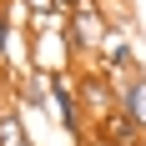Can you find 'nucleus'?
Masks as SVG:
<instances>
[{
	"instance_id": "f257e3e1",
	"label": "nucleus",
	"mask_w": 146,
	"mask_h": 146,
	"mask_svg": "<svg viewBox=\"0 0 146 146\" xmlns=\"http://www.w3.org/2000/svg\"><path fill=\"white\" fill-rule=\"evenodd\" d=\"M106 25H111V15L96 5V0H76L71 10H66V45L81 50V56H96V45H101Z\"/></svg>"
},
{
	"instance_id": "f03ea898",
	"label": "nucleus",
	"mask_w": 146,
	"mask_h": 146,
	"mask_svg": "<svg viewBox=\"0 0 146 146\" xmlns=\"http://www.w3.org/2000/svg\"><path fill=\"white\" fill-rule=\"evenodd\" d=\"M50 111H56V121H60L66 136H86V111H81L76 81L66 71H50Z\"/></svg>"
},
{
	"instance_id": "7ed1b4c3",
	"label": "nucleus",
	"mask_w": 146,
	"mask_h": 146,
	"mask_svg": "<svg viewBox=\"0 0 146 146\" xmlns=\"http://www.w3.org/2000/svg\"><path fill=\"white\" fill-rule=\"evenodd\" d=\"M96 60H101V71L106 76H136V45H131V35L111 20L106 25V35H101V45H96Z\"/></svg>"
},
{
	"instance_id": "20e7f679",
	"label": "nucleus",
	"mask_w": 146,
	"mask_h": 146,
	"mask_svg": "<svg viewBox=\"0 0 146 146\" xmlns=\"http://www.w3.org/2000/svg\"><path fill=\"white\" fill-rule=\"evenodd\" d=\"M76 96H81V111H86V106L96 111V121L111 116V111H116V76H106L101 66H96V71H81Z\"/></svg>"
},
{
	"instance_id": "39448f33",
	"label": "nucleus",
	"mask_w": 146,
	"mask_h": 146,
	"mask_svg": "<svg viewBox=\"0 0 146 146\" xmlns=\"http://www.w3.org/2000/svg\"><path fill=\"white\" fill-rule=\"evenodd\" d=\"M10 96L20 101V111H50V71H40V66H25V71L10 81Z\"/></svg>"
},
{
	"instance_id": "423d86ee",
	"label": "nucleus",
	"mask_w": 146,
	"mask_h": 146,
	"mask_svg": "<svg viewBox=\"0 0 146 146\" xmlns=\"http://www.w3.org/2000/svg\"><path fill=\"white\" fill-rule=\"evenodd\" d=\"M96 136H101L106 146H146V131L136 126L131 116H126V111H121V106L111 111V116H101V121H96Z\"/></svg>"
},
{
	"instance_id": "0eeeda50",
	"label": "nucleus",
	"mask_w": 146,
	"mask_h": 146,
	"mask_svg": "<svg viewBox=\"0 0 146 146\" xmlns=\"http://www.w3.org/2000/svg\"><path fill=\"white\" fill-rule=\"evenodd\" d=\"M116 106H121V111H126V116L146 131V76H141V71L126 76V81H116Z\"/></svg>"
},
{
	"instance_id": "6e6552de",
	"label": "nucleus",
	"mask_w": 146,
	"mask_h": 146,
	"mask_svg": "<svg viewBox=\"0 0 146 146\" xmlns=\"http://www.w3.org/2000/svg\"><path fill=\"white\" fill-rule=\"evenodd\" d=\"M0 146H35L25 136V126H20V111H10V106L0 111Z\"/></svg>"
},
{
	"instance_id": "1a4fd4ad",
	"label": "nucleus",
	"mask_w": 146,
	"mask_h": 146,
	"mask_svg": "<svg viewBox=\"0 0 146 146\" xmlns=\"http://www.w3.org/2000/svg\"><path fill=\"white\" fill-rule=\"evenodd\" d=\"M20 5H25V15H30V30H35V35H40V30L56 20V5H50V0H20Z\"/></svg>"
},
{
	"instance_id": "9d476101",
	"label": "nucleus",
	"mask_w": 146,
	"mask_h": 146,
	"mask_svg": "<svg viewBox=\"0 0 146 146\" xmlns=\"http://www.w3.org/2000/svg\"><path fill=\"white\" fill-rule=\"evenodd\" d=\"M10 40H15V20L5 15V0H0V66H5V56H10Z\"/></svg>"
},
{
	"instance_id": "9b49d317",
	"label": "nucleus",
	"mask_w": 146,
	"mask_h": 146,
	"mask_svg": "<svg viewBox=\"0 0 146 146\" xmlns=\"http://www.w3.org/2000/svg\"><path fill=\"white\" fill-rule=\"evenodd\" d=\"M50 5H56V15H66V10L76 5V0H50Z\"/></svg>"
},
{
	"instance_id": "f8f14e48",
	"label": "nucleus",
	"mask_w": 146,
	"mask_h": 146,
	"mask_svg": "<svg viewBox=\"0 0 146 146\" xmlns=\"http://www.w3.org/2000/svg\"><path fill=\"white\" fill-rule=\"evenodd\" d=\"M86 146H106V141H101V136H86Z\"/></svg>"
},
{
	"instance_id": "ddd939ff",
	"label": "nucleus",
	"mask_w": 146,
	"mask_h": 146,
	"mask_svg": "<svg viewBox=\"0 0 146 146\" xmlns=\"http://www.w3.org/2000/svg\"><path fill=\"white\" fill-rule=\"evenodd\" d=\"M0 111H5V101H0Z\"/></svg>"
}]
</instances>
